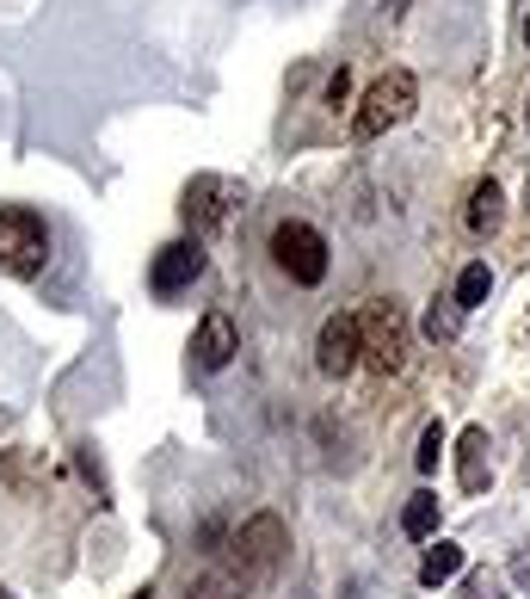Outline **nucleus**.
<instances>
[{
    "mask_svg": "<svg viewBox=\"0 0 530 599\" xmlns=\"http://www.w3.org/2000/svg\"><path fill=\"white\" fill-rule=\"evenodd\" d=\"M488 290H493V272H488V260H475V266H463V278H456V310L469 315V310H481L488 303Z\"/></svg>",
    "mask_w": 530,
    "mask_h": 599,
    "instance_id": "obj_14",
    "label": "nucleus"
},
{
    "mask_svg": "<svg viewBox=\"0 0 530 599\" xmlns=\"http://www.w3.org/2000/svg\"><path fill=\"white\" fill-rule=\"evenodd\" d=\"M136 599H154V594H149V587H142V594H136Z\"/></svg>",
    "mask_w": 530,
    "mask_h": 599,
    "instance_id": "obj_21",
    "label": "nucleus"
},
{
    "mask_svg": "<svg viewBox=\"0 0 530 599\" xmlns=\"http://www.w3.org/2000/svg\"><path fill=\"white\" fill-rule=\"evenodd\" d=\"M50 260V223L31 204H0V272L38 278Z\"/></svg>",
    "mask_w": 530,
    "mask_h": 599,
    "instance_id": "obj_2",
    "label": "nucleus"
},
{
    "mask_svg": "<svg viewBox=\"0 0 530 599\" xmlns=\"http://www.w3.org/2000/svg\"><path fill=\"white\" fill-rule=\"evenodd\" d=\"M525 124H530V105H525Z\"/></svg>",
    "mask_w": 530,
    "mask_h": 599,
    "instance_id": "obj_23",
    "label": "nucleus"
},
{
    "mask_svg": "<svg viewBox=\"0 0 530 599\" xmlns=\"http://www.w3.org/2000/svg\"><path fill=\"white\" fill-rule=\"evenodd\" d=\"M358 334H364V352H370V365L377 371H401L407 365V322L389 297H377L370 310L358 315Z\"/></svg>",
    "mask_w": 530,
    "mask_h": 599,
    "instance_id": "obj_5",
    "label": "nucleus"
},
{
    "mask_svg": "<svg viewBox=\"0 0 530 599\" xmlns=\"http://www.w3.org/2000/svg\"><path fill=\"white\" fill-rule=\"evenodd\" d=\"M235 204H241V186L235 179H223V174H198L186 186V223L198 235H216V229H228V216H235Z\"/></svg>",
    "mask_w": 530,
    "mask_h": 599,
    "instance_id": "obj_6",
    "label": "nucleus"
},
{
    "mask_svg": "<svg viewBox=\"0 0 530 599\" xmlns=\"http://www.w3.org/2000/svg\"><path fill=\"white\" fill-rule=\"evenodd\" d=\"M414 105H419V80L407 75V68H389V75L370 80L364 105L352 112V136H358V142H377V136H389L395 124H407Z\"/></svg>",
    "mask_w": 530,
    "mask_h": 599,
    "instance_id": "obj_1",
    "label": "nucleus"
},
{
    "mask_svg": "<svg viewBox=\"0 0 530 599\" xmlns=\"http://www.w3.org/2000/svg\"><path fill=\"white\" fill-rule=\"evenodd\" d=\"M463 599H500V575H488V569L469 575V581H463Z\"/></svg>",
    "mask_w": 530,
    "mask_h": 599,
    "instance_id": "obj_18",
    "label": "nucleus"
},
{
    "mask_svg": "<svg viewBox=\"0 0 530 599\" xmlns=\"http://www.w3.org/2000/svg\"><path fill=\"white\" fill-rule=\"evenodd\" d=\"M401 532H407V538H432L438 532V495H426V488L407 495V507H401Z\"/></svg>",
    "mask_w": 530,
    "mask_h": 599,
    "instance_id": "obj_13",
    "label": "nucleus"
},
{
    "mask_svg": "<svg viewBox=\"0 0 530 599\" xmlns=\"http://www.w3.org/2000/svg\"><path fill=\"white\" fill-rule=\"evenodd\" d=\"M0 599H13V594H7V587H0Z\"/></svg>",
    "mask_w": 530,
    "mask_h": 599,
    "instance_id": "obj_22",
    "label": "nucleus"
},
{
    "mask_svg": "<svg viewBox=\"0 0 530 599\" xmlns=\"http://www.w3.org/2000/svg\"><path fill=\"white\" fill-rule=\"evenodd\" d=\"M272 260H278L296 285H321V278H327V241H321V229H308V223L285 216V223L272 229Z\"/></svg>",
    "mask_w": 530,
    "mask_h": 599,
    "instance_id": "obj_3",
    "label": "nucleus"
},
{
    "mask_svg": "<svg viewBox=\"0 0 530 599\" xmlns=\"http://www.w3.org/2000/svg\"><path fill=\"white\" fill-rule=\"evenodd\" d=\"M241 594H247V575H241V569H210V575L191 581L186 599H241Z\"/></svg>",
    "mask_w": 530,
    "mask_h": 599,
    "instance_id": "obj_12",
    "label": "nucleus"
},
{
    "mask_svg": "<svg viewBox=\"0 0 530 599\" xmlns=\"http://www.w3.org/2000/svg\"><path fill=\"white\" fill-rule=\"evenodd\" d=\"M456 334H463V310H456V297H438L432 310H426V340L451 347Z\"/></svg>",
    "mask_w": 530,
    "mask_h": 599,
    "instance_id": "obj_15",
    "label": "nucleus"
},
{
    "mask_svg": "<svg viewBox=\"0 0 530 599\" xmlns=\"http://www.w3.org/2000/svg\"><path fill=\"white\" fill-rule=\"evenodd\" d=\"M456 569H463V550H456V544H432L426 562H419V581H426V587H444Z\"/></svg>",
    "mask_w": 530,
    "mask_h": 599,
    "instance_id": "obj_16",
    "label": "nucleus"
},
{
    "mask_svg": "<svg viewBox=\"0 0 530 599\" xmlns=\"http://www.w3.org/2000/svg\"><path fill=\"white\" fill-rule=\"evenodd\" d=\"M241 352V334H235V315L210 310L204 322H198V334H191V365L198 371H223L228 359Z\"/></svg>",
    "mask_w": 530,
    "mask_h": 599,
    "instance_id": "obj_9",
    "label": "nucleus"
},
{
    "mask_svg": "<svg viewBox=\"0 0 530 599\" xmlns=\"http://www.w3.org/2000/svg\"><path fill=\"white\" fill-rule=\"evenodd\" d=\"M463 223H469V235H493L500 223H506V192L493 186V179H481L469 192V211H463Z\"/></svg>",
    "mask_w": 530,
    "mask_h": 599,
    "instance_id": "obj_11",
    "label": "nucleus"
},
{
    "mask_svg": "<svg viewBox=\"0 0 530 599\" xmlns=\"http://www.w3.org/2000/svg\"><path fill=\"white\" fill-rule=\"evenodd\" d=\"M512 581H518V587H525V594H530V544H525V550H518V562H512Z\"/></svg>",
    "mask_w": 530,
    "mask_h": 599,
    "instance_id": "obj_19",
    "label": "nucleus"
},
{
    "mask_svg": "<svg viewBox=\"0 0 530 599\" xmlns=\"http://www.w3.org/2000/svg\"><path fill=\"white\" fill-rule=\"evenodd\" d=\"M198 272H204V248L198 241H167V248L154 253L149 285H154V297H179V290L198 285Z\"/></svg>",
    "mask_w": 530,
    "mask_h": 599,
    "instance_id": "obj_8",
    "label": "nucleus"
},
{
    "mask_svg": "<svg viewBox=\"0 0 530 599\" xmlns=\"http://www.w3.org/2000/svg\"><path fill=\"white\" fill-rule=\"evenodd\" d=\"M438 458H444V426H426V433H419V451H414V464L419 470H426V476H432V470H438Z\"/></svg>",
    "mask_w": 530,
    "mask_h": 599,
    "instance_id": "obj_17",
    "label": "nucleus"
},
{
    "mask_svg": "<svg viewBox=\"0 0 530 599\" xmlns=\"http://www.w3.org/2000/svg\"><path fill=\"white\" fill-rule=\"evenodd\" d=\"M456 476H463L469 495L488 488V426H469V433H463V445H456Z\"/></svg>",
    "mask_w": 530,
    "mask_h": 599,
    "instance_id": "obj_10",
    "label": "nucleus"
},
{
    "mask_svg": "<svg viewBox=\"0 0 530 599\" xmlns=\"http://www.w3.org/2000/svg\"><path fill=\"white\" fill-rule=\"evenodd\" d=\"M525 198H530V192H525Z\"/></svg>",
    "mask_w": 530,
    "mask_h": 599,
    "instance_id": "obj_24",
    "label": "nucleus"
},
{
    "mask_svg": "<svg viewBox=\"0 0 530 599\" xmlns=\"http://www.w3.org/2000/svg\"><path fill=\"white\" fill-rule=\"evenodd\" d=\"M525 43H530V13H525Z\"/></svg>",
    "mask_w": 530,
    "mask_h": 599,
    "instance_id": "obj_20",
    "label": "nucleus"
},
{
    "mask_svg": "<svg viewBox=\"0 0 530 599\" xmlns=\"http://www.w3.org/2000/svg\"><path fill=\"white\" fill-rule=\"evenodd\" d=\"M358 359H364L358 315H327L321 340H315V365H321L327 377H345V371H358Z\"/></svg>",
    "mask_w": 530,
    "mask_h": 599,
    "instance_id": "obj_7",
    "label": "nucleus"
},
{
    "mask_svg": "<svg viewBox=\"0 0 530 599\" xmlns=\"http://www.w3.org/2000/svg\"><path fill=\"white\" fill-rule=\"evenodd\" d=\"M285 550H290V532H285L278 513H253V520L235 532V569H241V575H272V569L285 562Z\"/></svg>",
    "mask_w": 530,
    "mask_h": 599,
    "instance_id": "obj_4",
    "label": "nucleus"
}]
</instances>
